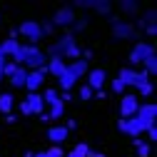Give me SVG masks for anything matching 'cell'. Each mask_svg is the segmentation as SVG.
<instances>
[{
  "instance_id": "cell-22",
  "label": "cell",
  "mask_w": 157,
  "mask_h": 157,
  "mask_svg": "<svg viewBox=\"0 0 157 157\" xmlns=\"http://www.w3.org/2000/svg\"><path fill=\"white\" fill-rule=\"evenodd\" d=\"M92 10H97L100 15H110L112 3H107V0H92Z\"/></svg>"
},
{
  "instance_id": "cell-7",
  "label": "cell",
  "mask_w": 157,
  "mask_h": 157,
  "mask_svg": "<svg viewBox=\"0 0 157 157\" xmlns=\"http://www.w3.org/2000/svg\"><path fill=\"white\" fill-rule=\"evenodd\" d=\"M137 107H140V97L132 95V92H125L122 100H120V117H122V120H127V117H135Z\"/></svg>"
},
{
  "instance_id": "cell-4",
  "label": "cell",
  "mask_w": 157,
  "mask_h": 157,
  "mask_svg": "<svg viewBox=\"0 0 157 157\" xmlns=\"http://www.w3.org/2000/svg\"><path fill=\"white\" fill-rule=\"evenodd\" d=\"M55 45H57V52H60V57H75V60H80L82 50L77 48L72 33H65V35H63V40H57Z\"/></svg>"
},
{
  "instance_id": "cell-17",
  "label": "cell",
  "mask_w": 157,
  "mask_h": 157,
  "mask_svg": "<svg viewBox=\"0 0 157 157\" xmlns=\"http://www.w3.org/2000/svg\"><path fill=\"white\" fill-rule=\"evenodd\" d=\"M13 107H15V97H13V92H0V112H3V115H10Z\"/></svg>"
},
{
  "instance_id": "cell-35",
  "label": "cell",
  "mask_w": 157,
  "mask_h": 157,
  "mask_svg": "<svg viewBox=\"0 0 157 157\" xmlns=\"http://www.w3.org/2000/svg\"><path fill=\"white\" fill-rule=\"evenodd\" d=\"M17 110H20V115H25V117H28V115H33V110H30V105H28L25 100H23L20 105H17Z\"/></svg>"
},
{
  "instance_id": "cell-30",
  "label": "cell",
  "mask_w": 157,
  "mask_h": 157,
  "mask_svg": "<svg viewBox=\"0 0 157 157\" xmlns=\"http://www.w3.org/2000/svg\"><path fill=\"white\" fill-rule=\"evenodd\" d=\"M45 155H48V157H65V150H63V145H52Z\"/></svg>"
},
{
  "instance_id": "cell-46",
  "label": "cell",
  "mask_w": 157,
  "mask_h": 157,
  "mask_svg": "<svg viewBox=\"0 0 157 157\" xmlns=\"http://www.w3.org/2000/svg\"><path fill=\"white\" fill-rule=\"evenodd\" d=\"M0 23H3V15H0Z\"/></svg>"
},
{
  "instance_id": "cell-13",
  "label": "cell",
  "mask_w": 157,
  "mask_h": 157,
  "mask_svg": "<svg viewBox=\"0 0 157 157\" xmlns=\"http://www.w3.org/2000/svg\"><path fill=\"white\" fill-rule=\"evenodd\" d=\"M67 130H65V125H52V127H48V140L52 142V145H63L65 140H67Z\"/></svg>"
},
{
  "instance_id": "cell-8",
  "label": "cell",
  "mask_w": 157,
  "mask_h": 157,
  "mask_svg": "<svg viewBox=\"0 0 157 157\" xmlns=\"http://www.w3.org/2000/svg\"><path fill=\"white\" fill-rule=\"evenodd\" d=\"M75 10L70 8V5H65V8H60V10H55V15L50 17V20H52V25L55 28H70L72 23H75Z\"/></svg>"
},
{
  "instance_id": "cell-18",
  "label": "cell",
  "mask_w": 157,
  "mask_h": 157,
  "mask_svg": "<svg viewBox=\"0 0 157 157\" xmlns=\"http://www.w3.org/2000/svg\"><path fill=\"white\" fill-rule=\"evenodd\" d=\"M90 152H92V150H90L87 142H77L70 152H65V157H90Z\"/></svg>"
},
{
  "instance_id": "cell-6",
  "label": "cell",
  "mask_w": 157,
  "mask_h": 157,
  "mask_svg": "<svg viewBox=\"0 0 157 157\" xmlns=\"http://www.w3.org/2000/svg\"><path fill=\"white\" fill-rule=\"evenodd\" d=\"M117 130L125 132V135H130V137H140V135L147 130V125H142L137 117H127V120H122V117H120V122H117Z\"/></svg>"
},
{
  "instance_id": "cell-44",
  "label": "cell",
  "mask_w": 157,
  "mask_h": 157,
  "mask_svg": "<svg viewBox=\"0 0 157 157\" xmlns=\"http://www.w3.org/2000/svg\"><path fill=\"white\" fill-rule=\"evenodd\" d=\"M35 157H48V155H45V152H37V155H35Z\"/></svg>"
},
{
  "instance_id": "cell-45",
  "label": "cell",
  "mask_w": 157,
  "mask_h": 157,
  "mask_svg": "<svg viewBox=\"0 0 157 157\" xmlns=\"http://www.w3.org/2000/svg\"><path fill=\"white\" fill-rule=\"evenodd\" d=\"M0 82H3V72H0Z\"/></svg>"
},
{
  "instance_id": "cell-10",
  "label": "cell",
  "mask_w": 157,
  "mask_h": 157,
  "mask_svg": "<svg viewBox=\"0 0 157 157\" xmlns=\"http://www.w3.org/2000/svg\"><path fill=\"white\" fill-rule=\"evenodd\" d=\"M155 115H157V105L155 102H140V107H137V112H135V117H137V120H140L142 125H155Z\"/></svg>"
},
{
  "instance_id": "cell-37",
  "label": "cell",
  "mask_w": 157,
  "mask_h": 157,
  "mask_svg": "<svg viewBox=\"0 0 157 157\" xmlns=\"http://www.w3.org/2000/svg\"><path fill=\"white\" fill-rule=\"evenodd\" d=\"M5 122H8V125H15V122H17V115H15V112L5 115Z\"/></svg>"
},
{
  "instance_id": "cell-14",
  "label": "cell",
  "mask_w": 157,
  "mask_h": 157,
  "mask_svg": "<svg viewBox=\"0 0 157 157\" xmlns=\"http://www.w3.org/2000/svg\"><path fill=\"white\" fill-rule=\"evenodd\" d=\"M45 67H48V75H52V77H60V75L65 72L67 63L63 60L60 55H57V57H48V63H45Z\"/></svg>"
},
{
  "instance_id": "cell-2",
  "label": "cell",
  "mask_w": 157,
  "mask_h": 157,
  "mask_svg": "<svg viewBox=\"0 0 157 157\" xmlns=\"http://www.w3.org/2000/svg\"><path fill=\"white\" fill-rule=\"evenodd\" d=\"M87 70H90V67H87L85 60H72V63L65 67V72L57 77V85H60V90H63V92H70V90L75 87V82L80 80V77L87 75Z\"/></svg>"
},
{
  "instance_id": "cell-20",
  "label": "cell",
  "mask_w": 157,
  "mask_h": 157,
  "mask_svg": "<svg viewBox=\"0 0 157 157\" xmlns=\"http://www.w3.org/2000/svg\"><path fill=\"white\" fill-rule=\"evenodd\" d=\"M17 48H20V40H13V37L3 40V45H0V50H3V55H5V57H13Z\"/></svg>"
},
{
  "instance_id": "cell-39",
  "label": "cell",
  "mask_w": 157,
  "mask_h": 157,
  "mask_svg": "<svg viewBox=\"0 0 157 157\" xmlns=\"http://www.w3.org/2000/svg\"><path fill=\"white\" fill-rule=\"evenodd\" d=\"M75 127H77V122H75V120H67V125H65V130L70 132V130H75Z\"/></svg>"
},
{
  "instance_id": "cell-23",
  "label": "cell",
  "mask_w": 157,
  "mask_h": 157,
  "mask_svg": "<svg viewBox=\"0 0 157 157\" xmlns=\"http://www.w3.org/2000/svg\"><path fill=\"white\" fill-rule=\"evenodd\" d=\"M137 92H140L137 97H150V95L155 92V85H152V80H145V82H140V85H137Z\"/></svg>"
},
{
  "instance_id": "cell-15",
  "label": "cell",
  "mask_w": 157,
  "mask_h": 157,
  "mask_svg": "<svg viewBox=\"0 0 157 157\" xmlns=\"http://www.w3.org/2000/svg\"><path fill=\"white\" fill-rule=\"evenodd\" d=\"M25 102L30 105L33 115H43V112H45V102H43V95H40V92H30V95L25 97Z\"/></svg>"
},
{
  "instance_id": "cell-16",
  "label": "cell",
  "mask_w": 157,
  "mask_h": 157,
  "mask_svg": "<svg viewBox=\"0 0 157 157\" xmlns=\"http://www.w3.org/2000/svg\"><path fill=\"white\" fill-rule=\"evenodd\" d=\"M132 145L137 150V157H152V145L145 142L142 137H132Z\"/></svg>"
},
{
  "instance_id": "cell-38",
  "label": "cell",
  "mask_w": 157,
  "mask_h": 157,
  "mask_svg": "<svg viewBox=\"0 0 157 157\" xmlns=\"http://www.w3.org/2000/svg\"><path fill=\"white\" fill-rule=\"evenodd\" d=\"M92 97H97V100H105L107 92H105V90H95V92H92Z\"/></svg>"
},
{
  "instance_id": "cell-29",
  "label": "cell",
  "mask_w": 157,
  "mask_h": 157,
  "mask_svg": "<svg viewBox=\"0 0 157 157\" xmlns=\"http://www.w3.org/2000/svg\"><path fill=\"white\" fill-rule=\"evenodd\" d=\"M70 28H72V35L80 33V30H85V28H87V17H75V23H72Z\"/></svg>"
},
{
  "instance_id": "cell-27",
  "label": "cell",
  "mask_w": 157,
  "mask_h": 157,
  "mask_svg": "<svg viewBox=\"0 0 157 157\" xmlns=\"http://www.w3.org/2000/svg\"><path fill=\"white\" fill-rule=\"evenodd\" d=\"M17 67H20V65H15V63L10 60V63H5V65H3V70H0V72H3V77H8V80H10V77L15 75V70H17Z\"/></svg>"
},
{
  "instance_id": "cell-41",
  "label": "cell",
  "mask_w": 157,
  "mask_h": 157,
  "mask_svg": "<svg viewBox=\"0 0 157 157\" xmlns=\"http://www.w3.org/2000/svg\"><path fill=\"white\" fill-rule=\"evenodd\" d=\"M82 60H85V63L92 60V50H85V52H82Z\"/></svg>"
},
{
  "instance_id": "cell-36",
  "label": "cell",
  "mask_w": 157,
  "mask_h": 157,
  "mask_svg": "<svg viewBox=\"0 0 157 157\" xmlns=\"http://www.w3.org/2000/svg\"><path fill=\"white\" fill-rule=\"evenodd\" d=\"M145 33H147L150 37H152V35H157V25H155V23H152V25H145Z\"/></svg>"
},
{
  "instance_id": "cell-24",
  "label": "cell",
  "mask_w": 157,
  "mask_h": 157,
  "mask_svg": "<svg viewBox=\"0 0 157 157\" xmlns=\"http://www.w3.org/2000/svg\"><path fill=\"white\" fill-rule=\"evenodd\" d=\"M120 10L122 13H137L140 10V3H135V0H120Z\"/></svg>"
},
{
  "instance_id": "cell-19",
  "label": "cell",
  "mask_w": 157,
  "mask_h": 157,
  "mask_svg": "<svg viewBox=\"0 0 157 157\" xmlns=\"http://www.w3.org/2000/svg\"><path fill=\"white\" fill-rule=\"evenodd\" d=\"M50 120H60V117H65V102H60V97L50 105V112H48Z\"/></svg>"
},
{
  "instance_id": "cell-31",
  "label": "cell",
  "mask_w": 157,
  "mask_h": 157,
  "mask_svg": "<svg viewBox=\"0 0 157 157\" xmlns=\"http://www.w3.org/2000/svg\"><path fill=\"white\" fill-rule=\"evenodd\" d=\"M125 90H127V87L115 77V80H112V92H115V95H125Z\"/></svg>"
},
{
  "instance_id": "cell-12",
  "label": "cell",
  "mask_w": 157,
  "mask_h": 157,
  "mask_svg": "<svg viewBox=\"0 0 157 157\" xmlns=\"http://www.w3.org/2000/svg\"><path fill=\"white\" fill-rule=\"evenodd\" d=\"M105 80H107V72H105L102 67H92V70H87V82H85V85L95 92V90H102Z\"/></svg>"
},
{
  "instance_id": "cell-43",
  "label": "cell",
  "mask_w": 157,
  "mask_h": 157,
  "mask_svg": "<svg viewBox=\"0 0 157 157\" xmlns=\"http://www.w3.org/2000/svg\"><path fill=\"white\" fill-rule=\"evenodd\" d=\"M23 157H35V152H25V155H23Z\"/></svg>"
},
{
  "instance_id": "cell-26",
  "label": "cell",
  "mask_w": 157,
  "mask_h": 157,
  "mask_svg": "<svg viewBox=\"0 0 157 157\" xmlns=\"http://www.w3.org/2000/svg\"><path fill=\"white\" fill-rule=\"evenodd\" d=\"M37 25H40V30H43V37L55 33V25H52V20H48V17H43V23H37Z\"/></svg>"
},
{
  "instance_id": "cell-34",
  "label": "cell",
  "mask_w": 157,
  "mask_h": 157,
  "mask_svg": "<svg viewBox=\"0 0 157 157\" xmlns=\"http://www.w3.org/2000/svg\"><path fill=\"white\" fill-rule=\"evenodd\" d=\"M145 135H147V140H150V142H155V140H157V130H155V125H150V127L145 130Z\"/></svg>"
},
{
  "instance_id": "cell-5",
  "label": "cell",
  "mask_w": 157,
  "mask_h": 157,
  "mask_svg": "<svg viewBox=\"0 0 157 157\" xmlns=\"http://www.w3.org/2000/svg\"><path fill=\"white\" fill-rule=\"evenodd\" d=\"M15 30H17V35H23L30 45H37V43L43 40V30H40V25H37L35 20H25V23L17 25Z\"/></svg>"
},
{
  "instance_id": "cell-40",
  "label": "cell",
  "mask_w": 157,
  "mask_h": 157,
  "mask_svg": "<svg viewBox=\"0 0 157 157\" xmlns=\"http://www.w3.org/2000/svg\"><path fill=\"white\" fill-rule=\"evenodd\" d=\"M67 100H72V95H70V92H63V95H60V102H67Z\"/></svg>"
},
{
  "instance_id": "cell-25",
  "label": "cell",
  "mask_w": 157,
  "mask_h": 157,
  "mask_svg": "<svg viewBox=\"0 0 157 157\" xmlns=\"http://www.w3.org/2000/svg\"><path fill=\"white\" fill-rule=\"evenodd\" d=\"M142 70H145L147 75H155V70H157V55H152V57H147V60L142 63Z\"/></svg>"
},
{
  "instance_id": "cell-28",
  "label": "cell",
  "mask_w": 157,
  "mask_h": 157,
  "mask_svg": "<svg viewBox=\"0 0 157 157\" xmlns=\"http://www.w3.org/2000/svg\"><path fill=\"white\" fill-rule=\"evenodd\" d=\"M57 97H60V92H57V90H45V92H43V102H45V105H52Z\"/></svg>"
},
{
  "instance_id": "cell-32",
  "label": "cell",
  "mask_w": 157,
  "mask_h": 157,
  "mask_svg": "<svg viewBox=\"0 0 157 157\" xmlns=\"http://www.w3.org/2000/svg\"><path fill=\"white\" fill-rule=\"evenodd\" d=\"M77 97H80V100H92V90H90L87 85H82L80 92H77Z\"/></svg>"
},
{
  "instance_id": "cell-1",
  "label": "cell",
  "mask_w": 157,
  "mask_h": 157,
  "mask_svg": "<svg viewBox=\"0 0 157 157\" xmlns=\"http://www.w3.org/2000/svg\"><path fill=\"white\" fill-rule=\"evenodd\" d=\"M45 52L37 48V45H20L15 50V55H13V63L15 65H20V67H30V70H40L43 65H45Z\"/></svg>"
},
{
  "instance_id": "cell-9",
  "label": "cell",
  "mask_w": 157,
  "mask_h": 157,
  "mask_svg": "<svg viewBox=\"0 0 157 157\" xmlns=\"http://www.w3.org/2000/svg\"><path fill=\"white\" fill-rule=\"evenodd\" d=\"M45 75H48V67H45V65H43L40 70H30L28 77H25V90H28V92H37V90L43 87Z\"/></svg>"
},
{
  "instance_id": "cell-33",
  "label": "cell",
  "mask_w": 157,
  "mask_h": 157,
  "mask_svg": "<svg viewBox=\"0 0 157 157\" xmlns=\"http://www.w3.org/2000/svg\"><path fill=\"white\" fill-rule=\"evenodd\" d=\"M140 20H142L145 25H152V23L157 20V15H155V10H147V13H145V17H140Z\"/></svg>"
},
{
  "instance_id": "cell-11",
  "label": "cell",
  "mask_w": 157,
  "mask_h": 157,
  "mask_svg": "<svg viewBox=\"0 0 157 157\" xmlns=\"http://www.w3.org/2000/svg\"><path fill=\"white\" fill-rule=\"evenodd\" d=\"M112 37H115V40H135V37H137V30H135V25L120 20V23L112 25Z\"/></svg>"
},
{
  "instance_id": "cell-21",
  "label": "cell",
  "mask_w": 157,
  "mask_h": 157,
  "mask_svg": "<svg viewBox=\"0 0 157 157\" xmlns=\"http://www.w3.org/2000/svg\"><path fill=\"white\" fill-rule=\"evenodd\" d=\"M25 77H28V70H25V67H17L15 75L10 77V85H13V87H25Z\"/></svg>"
},
{
  "instance_id": "cell-42",
  "label": "cell",
  "mask_w": 157,
  "mask_h": 157,
  "mask_svg": "<svg viewBox=\"0 0 157 157\" xmlns=\"http://www.w3.org/2000/svg\"><path fill=\"white\" fill-rule=\"evenodd\" d=\"M90 157H107V155H102V152H90Z\"/></svg>"
},
{
  "instance_id": "cell-3",
  "label": "cell",
  "mask_w": 157,
  "mask_h": 157,
  "mask_svg": "<svg viewBox=\"0 0 157 157\" xmlns=\"http://www.w3.org/2000/svg\"><path fill=\"white\" fill-rule=\"evenodd\" d=\"M152 55H155V45H152V43L137 40V43L132 45L130 55H127V60H130V65H142L147 57H152Z\"/></svg>"
}]
</instances>
